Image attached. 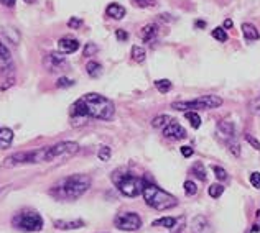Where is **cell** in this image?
<instances>
[{
    "mask_svg": "<svg viewBox=\"0 0 260 233\" xmlns=\"http://www.w3.org/2000/svg\"><path fill=\"white\" fill-rule=\"evenodd\" d=\"M58 50L59 53H63V54H73V53H76L79 50V41L76 38H61L58 41Z\"/></svg>",
    "mask_w": 260,
    "mask_h": 233,
    "instance_id": "13",
    "label": "cell"
},
{
    "mask_svg": "<svg viewBox=\"0 0 260 233\" xmlns=\"http://www.w3.org/2000/svg\"><path fill=\"white\" fill-rule=\"evenodd\" d=\"M184 116H186V120L191 123V127H193V128H200L201 127V116L196 110L184 112Z\"/></svg>",
    "mask_w": 260,
    "mask_h": 233,
    "instance_id": "25",
    "label": "cell"
},
{
    "mask_svg": "<svg viewBox=\"0 0 260 233\" xmlns=\"http://www.w3.org/2000/svg\"><path fill=\"white\" fill-rule=\"evenodd\" d=\"M142 196H143V201L148 205V207H152L158 212H165V210H170L178 205V201L176 197L168 194L167 190L160 189L158 186H155V184H148L145 182V186H143V190H142Z\"/></svg>",
    "mask_w": 260,
    "mask_h": 233,
    "instance_id": "3",
    "label": "cell"
},
{
    "mask_svg": "<svg viewBox=\"0 0 260 233\" xmlns=\"http://www.w3.org/2000/svg\"><path fill=\"white\" fill-rule=\"evenodd\" d=\"M208 192L213 199H219L224 194V186H222V184H219V182H214V184H211V186H209Z\"/></svg>",
    "mask_w": 260,
    "mask_h": 233,
    "instance_id": "28",
    "label": "cell"
},
{
    "mask_svg": "<svg viewBox=\"0 0 260 233\" xmlns=\"http://www.w3.org/2000/svg\"><path fill=\"white\" fill-rule=\"evenodd\" d=\"M114 225L115 228H119L122 231H135L142 227V218L135 212H122V214L115 215Z\"/></svg>",
    "mask_w": 260,
    "mask_h": 233,
    "instance_id": "9",
    "label": "cell"
},
{
    "mask_svg": "<svg viewBox=\"0 0 260 233\" xmlns=\"http://www.w3.org/2000/svg\"><path fill=\"white\" fill-rule=\"evenodd\" d=\"M245 140H247V143H249V145L252 146V148H254V149H258V151H260V141L255 138V136H252V135H245Z\"/></svg>",
    "mask_w": 260,
    "mask_h": 233,
    "instance_id": "37",
    "label": "cell"
},
{
    "mask_svg": "<svg viewBox=\"0 0 260 233\" xmlns=\"http://www.w3.org/2000/svg\"><path fill=\"white\" fill-rule=\"evenodd\" d=\"M191 173H193L200 181H206V177H208L206 168H204V164L201 161H198V163L193 164V168H191Z\"/></svg>",
    "mask_w": 260,
    "mask_h": 233,
    "instance_id": "22",
    "label": "cell"
},
{
    "mask_svg": "<svg viewBox=\"0 0 260 233\" xmlns=\"http://www.w3.org/2000/svg\"><path fill=\"white\" fill-rule=\"evenodd\" d=\"M158 25L156 23H148L140 30V38L143 43H152V41L158 36Z\"/></svg>",
    "mask_w": 260,
    "mask_h": 233,
    "instance_id": "14",
    "label": "cell"
},
{
    "mask_svg": "<svg viewBox=\"0 0 260 233\" xmlns=\"http://www.w3.org/2000/svg\"><path fill=\"white\" fill-rule=\"evenodd\" d=\"M43 66L50 72H61V71H64L66 67H68L66 54H63V53H50V54H46L45 59H43Z\"/></svg>",
    "mask_w": 260,
    "mask_h": 233,
    "instance_id": "10",
    "label": "cell"
},
{
    "mask_svg": "<svg viewBox=\"0 0 260 233\" xmlns=\"http://www.w3.org/2000/svg\"><path fill=\"white\" fill-rule=\"evenodd\" d=\"M53 225L59 230H78L81 227H84V220H54Z\"/></svg>",
    "mask_w": 260,
    "mask_h": 233,
    "instance_id": "16",
    "label": "cell"
},
{
    "mask_svg": "<svg viewBox=\"0 0 260 233\" xmlns=\"http://www.w3.org/2000/svg\"><path fill=\"white\" fill-rule=\"evenodd\" d=\"M211 35H213V38L217 40L219 43H225V41L229 40L228 33H225V30L222 28V26H216V28L213 30V33H211Z\"/></svg>",
    "mask_w": 260,
    "mask_h": 233,
    "instance_id": "29",
    "label": "cell"
},
{
    "mask_svg": "<svg viewBox=\"0 0 260 233\" xmlns=\"http://www.w3.org/2000/svg\"><path fill=\"white\" fill-rule=\"evenodd\" d=\"M13 143V132L10 128H0V149L10 148Z\"/></svg>",
    "mask_w": 260,
    "mask_h": 233,
    "instance_id": "20",
    "label": "cell"
},
{
    "mask_svg": "<svg viewBox=\"0 0 260 233\" xmlns=\"http://www.w3.org/2000/svg\"><path fill=\"white\" fill-rule=\"evenodd\" d=\"M79 151V145L76 141H59L53 146L45 148V163H58L70 160Z\"/></svg>",
    "mask_w": 260,
    "mask_h": 233,
    "instance_id": "7",
    "label": "cell"
},
{
    "mask_svg": "<svg viewBox=\"0 0 260 233\" xmlns=\"http://www.w3.org/2000/svg\"><path fill=\"white\" fill-rule=\"evenodd\" d=\"M228 148H229V151H231L232 154H234L236 158L241 156V145H239V143H237L234 138L228 141Z\"/></svg>",
    "mask_w": 260,
    "mask_h": 233,
    "instance_id": "33",
    "label": "cell"
},
{
    "mask_svg": "<svg viewBox=\"0 0 260 233\" xmlns=\"http://www.w3.org/2000/svg\"><path fill=\"white\" fill-rule=\"evenodd\" d=\"M252 112L255 115H260V102H254V104H252Z\"/></svg>",
    "mask_w": 260,
    "mask_h": 233,
    "instance_id": "42",
    "label": "cell"
},
{
    "mask_svg": "<svg viewBox=\"0 0 260 233\" xmlns=\"http://www.w3.org/2000/svg\"><path fill=\"white\" fill-rule=\"evenodd\" d=\"M213 171H214V176H216V179H217V181H225V179H229L228 171H225L222 166H213Z\"/></svg>",
    "mask_w": 260,
    "mask_h": 233,
    "instance_id": "32",
    "label": "cell"
},
{
    "mask_svg": "<svg viewBox=\"0 0 260 233\" xmlns=\"http://www.w3.org/2000/svg\"><path fill=\"white\" fill-rule=\"evenodd\" d=\"M74 84V82L71 79H68V77H61L58 82H56V86L58 87H71Z\"/></svg>",
    "mask_w": 260,
    "mask_h": 233,
    "instance_id": "39",
    "label": "cell"
},
{
    "mask_svg": "<svg viewBox=\"0 0 260 233\" xmlns=\"http://www.w3.org/2000/svg\"><path fill=\"white\" fill-rule=\"evenodd\" d=\"M163 132V136L168 140H173V141H178V140H184L186 138V130H184L180 123L176 120H172L168 123V125L161 130Z\"/></svg>",
    "mask_w": 260,
    "mask_h": 233,
    "instance_id": "11",
    "label": "cell"
},
{
    "mask_svg": "<svg viewBox=\"0 0 260 233\" xmlns=\"http://www.w3.org/2000/svg\"><path fill=\"white\" fill-rule=\"evenodd\" d=\"M111 177H112V182L115 184V187H117L120 190V194H124L125 197L140 196L143 186H145V181H143L142 177L128 173L125 169H115Z\"/></svg>",
    "mask_w": 260,
    "mask_h": 233,
    "instance_id": "4",
    "label": "cell"
},
{
    "mask_svg": "<svg viewBox=\"0 0 260 233\" xmlns=\"http://www.w3.org/2000/svg\"><path fill=\"white\" fill-rule=\"evenodd\" d=\"M191 230L193 233H213V227L209 225V222L206 220V217H196L193 220V225H191Z\"/></svg>",
    "mask_w": 260,
    "mask_h": 233,
    "instance_id": "15",
    "label": "cell"
},
{
    "mask_svg": "<svg viewBox=\"0 0 260 233\" xmlns=\"http://www.w3.org/2000/svg\"><path fill=\"white\" fill-rule=\"evenodd\" d=\"M194 26L196 28H204V26H206V22H203V20H196Z\"/></svg>",
    "mask_w": 260,
    "mask_h": 233,
    "instance_id": "45",
    "label": "cell"
},
{
    "mask_svg": "<svg viewBox=\"0 0 260 233\" xmlns=\"http://www.w3.org/2000/svg\"><path fill=\"white\" fill-rule=\"evenodd\" d=\"M45 163V148L30 149V151H18L5 158L4 168H17L26 164H40Z\"/></svg>",
    "mask_w": 260,
    "mask_h": 233,
    "instance_id": "8",
    "label": "cell"
},
{
    "mask_svg": "<svg viewBox=\"0 0 260 233\" xmlns=\"http://www.w3.org/2000/svg\"><path fill=\"white\" fill-rule=\"evenodd\" d=\"M147 58V51H145V48H142V46H134L132 48V59L137 61V63H143Z\"/></svg>",
    "mask_w": 260,
    "mask_h": 233,
    "instance_id": "26",
    "label": "cell"
},
{
    "mask_svg": "<svg viewBox=\"0 0 260 233\" xmlns=\"http://www.w3.org/2000/svg\"><path fill=\"white\" fill-rule=\"evenodd\" d=\"M176 225V218L173 217H161L152 223V227H163V228H173Z\"/></svg>",
    "mask_w": 260,
    "mask_h": 233,
    "instance_id": "23",
    "label": "cell"
},
{
    "mask_svg": "<svg viewBox=\"0 0 260 233\" xmlns=\"http://www.w3.org/2000/svg\"><path fill=\"white\" fill-rule=\"evenodd\" d=\"M222 105V99L219 95L209 94V95H201L194 100H180L173 102L172 108L180 112H189V110H211V108H217Z\"/></svg>",
    "mask_w": 260,
    "mask_h": 233,
    "instance_id": "6",
    "label": "cell"
},
{
    "mask_svg": "<svg viewBox=\"0 0 260 233\" xmlns=\"http://www.w3.org/2000/svg\"><path fill=\"white\" fill-rule=\"evenodd\" d=\"M252 231H260V227H258V225H254V228H252Z\"/></svg>",
    "mask_w": 260,
    "mask_h": 233,
    "instance_id": "46",
    "label": "cell"
},
{
    "mask_svg": "<svg viewBox=\"0 0 260 233\" xmlns=\"http://www.w3.org/2000/svg\"><path fill=\"white\" fill-rule=\"evenodd\" d=\"M12 225H13V228H17L20 231L37 233V231H42L43 225H45V220H43V217L40 215L37 210L25 209V210L17 212V214L13 215Z\"/></svg>",
    "mask_w": 260,
    "mask_h": 233,
    "instance_id": "5",
    "label": "cell"
},
{
    "mask_svg": "<svg viewBox=\"0 0 260 233\" xmlns=\"http://www.w3.org/2000/svg\"><path fill=\"white\" fill-rule=\"evenodd\" d=\"M111 156H112V149L109 148V146H101L99 148L98 158H99L101 161H109V160H111Z\"/></svg>",
    "mask_w": 260,
    "mask_h": 233,
    "instance_id": "31",
    "label": "cell"
},
{
    "mask_svg": "<svg viewBox=\"0 0 260 233\" xmlns=\"http://www.w3.org/2000/svg\"><path fill=\"white\" fill-rule=\"evenodd\" d=\"M5 7H15V4H17V0H0Z\"/></svg>",
    "mask_w": 260,
    "mask_h": 233,
    "instance_id": "43",
    "label": "cell"
},
{
    "mask_svg": "<svg viewBox=\"0 0 260 233\" xmlns=\"http://www.w3.org/2000/svg\"><path fill=\"white\" fill-rule=\"evenodd\" d=\"M173 119L170 115H158V116H155L153 122H152V127L156 128V130H163L170 122H172Z\"/></svg>",
    "mask_w": 260,
    "mask_h": 233,
    "instance_id": "24",
    "label": "cell"
},
{
    "mask_svg": "<svg viewBox=\"0 0 260 233\" xmlns=\"http://www.w3.org/2000/svg\"><path fill=\"white\" fill-rule=\"evenodd\" d=\"M115 38H117L119 41H127L128 33L125 30H115Z\"/></svg>",
    "mask_w": 260,
    "mask_h": 233,
    "instance_id": "40",
    "label": "cell"
},
{
    "mask_svg": "<svg viewBox=\"0 0 260 233\" xmlns=\"http://www.w3.org/2000/svg\"><path fill=\"white\" fill-rule=\"evenodd\" d=\"M250 184L255 189H260V173H257V171H255V173L250 174Z\"/></svg>",
    "mask_w": 260,
    "mask_h": 233,
    "instance_id": "38",
    "label": "cell"
},
{
    "mask_svg": "<svg viewBox=\"0 0 260 233\" xmlns=\"http://www.w3.org/2000/svg\"><path fill=\"white\" fill-rule=\"evenodd\" d=\"M242 35L245 40L255 41L260 38V31L257 30V26L254 23H242Z\"/></svg>",
    "mask_w": 260,
    "mask_h": 233,
    "instance_id": "18",
    "label": "cell"
},
{
    "mask_svg": "<svg viewBox=\"0 0 260 233\" xmlns=\"http://www.w3.org/2000/svg\"><path fill=\"white\" fill-rule=\"evenodd\" d=\"M0 71L4 72H12L13 71V59H12V54L9 51L2 41H0Z\"/></svg>",
    "mask_w": 260,
    "mask_h": 233,
    "instance_id": "12",
    "label": "cell"
},
{
    "mask_svg": "<svg viewBox=\"0 0 260 233\" xmlns=\"http://www.w3.org/2000/svg\"><path fill=\"white\" fill-rule=\"evenodd\" d=\"M99 51V48L95 46L94 43H86V46H84V50H83V54L86 58H89V56H94L95 53Z\"/></svg>",
    "mask_w": 260,
    "mask_h": 233,
    "instance_id": "34",
    "label": "cell"
},
{
    "mask_svg": "<svg viewBox=\"0 0 260 233\" xmlns=\"http://www.w3.org/2000/svg\"><path fill=\"white\" fill-rule=\"evenodd\" d=\"M183 187H184V194H186L188 197H193V196L198 194V186H196V182H193V181H184Z\"/></svg>",
    "mask_w": 260,
    "mask_h": 233,
    "instance_id": "30",
    "label": "cell"
},
{
    "mask_svg": "<svg viewBox=\"0 0 260 233\" xmlns=\"http://www.w3.org/2000/svg\"><path fill=\"white\" fill-rule=\"evenodd\" d=\"M25 2H26V4H35L37 0H25Z\"/></svg>",
    "mask_w": 260,
    "mask_h": 233,
    "instance_id": "47",
    "label": "cell"
},
{
    "mask_svg": "<svg viewBox=\"0 0 260 233\" xmlns=\"http://www.w3.org/2000/svg\"><path fill=\"white\" fill-rule=\"evenodd\" d=\"M91 187V177L87 174H71L53 186L50 194L58 201H78Z\"/></svg>",
    "mask_w": 260,
    "mask_h": 233,
    "instance_id": "2",
    "label": "cell"
},
{
    "mask_svg": "<svg viewBox=\"0 0 260 233\" xmlns=\"http://www.w3.org/2000/svg\"><path fill=\"white\" fill-rule=\"evenodd\" d=\"M68 26H70V28H73V30L81 28V26H83V20L78 18V17H71L70 22H68Z\"/></svg>",
    "mask_w": 260,
    "mask_h": 233,
    "instance_id": "36",
    "label": "cell"
},
{
    "mask_svg": "<svg viewBox=\"0 0 260 233\" xmlns=\"http://www.w3.org/2000/svg\"><path fill=\"white\" fill-rule=\"evenodd\" d=\"M86 71L89 74V77L98 79L102 74V64L98 63V61H89V63L86 64Z\"/></svg>",
    "mask_w": 260,
    "mask_h": 233,
    "instance_id": "21",
    "label": "cell"
},
{
    "mask_svg": "<svg viewBox=\"0 0 260 233\" xmlns=\"http://www.w3.org/2000/svg\"><path fill=\"white\" fill-rule=\"evenodd\" d=\"M114 113H115V107L112 104V100H109L104 95L95 92L84 94L70 108V115L74 127H78L79 120L81 125H84L87 119L109 122L114 119Z\"/></svg>",
    "mask_w": 260,
    "mask_h": 233,
    "instance_id": "1",
    "label": "cell"
},
{
    "mask_svg": "<svg viewBox=\"0 0 260 233\" xmlns=\"http://www.w3.org/2000/svg\"><path fill=\"white\" fill-rule=\"evenodd\" d=\"M217 132L221 133L222 136H225V138H234V135H236V125L232 122L222 120V122H219Z\"/></svg>",
    "mask_w": 260,
    "mask_h": 233,
    "instance_id": "17",
    "label": "cell"
},
{
    "mask_svg": "<svg viewBox=\"0 0 260 233\" xmlns=\"http://www.w3.org/2000/svg\"><path fill=\"white\" fill-rule=\"evenodd\" d=\"M172 81H168V79H158V81H155V87L158 89V92L161 94H167L172 91Z\"/></svg>",
    "mask_w": 260,
    "mask_h": 233,
    "instance_id": "27",
    "label": "cell"
},
{
    "mask_svg": "<svg viewBox=\"0 0 260 233\" xmlns=\"http://www.w3.org/2000/svg\"><path fill=\"white\" fill-rule=\"evenodd\" d=\"M106 13H107V17H111V18H114V20H122L125 17V9L122 5H119V4H111L106 9Z\"/></svg>",
    "mask_w": 260,
    "mask_h": 233,
    "instance_id": "19",
    "label": "cell"
},
{
    "mask_svg": "<svg viewBox=\"0 0 260 233\" xmlns=\"http://www.w3.org/2000/svg\"><path fill=\"white\" fill-rule=\"evenodd\" d=\"M132 2L140 9H150V7L156 5V0H132Z\"/></svg>",
    "mask_w": 260,
    "mask_h": 233,
    "instance_id": "35",
    "label": "cell"
},
{
    "mask_svg": "<svg viewBox=\"0 0 260 233\" xmlns=\"http://www.w3.org/2000/svg\"><path fill=\"white\" fill-rule=\"evenodd\" d=\"M180 149H181V154H183L184 158L193 156V148H191V146H181Z\"/></svg>",
    "mask_w": 260,
    "mask_h": 233,
    "instance_id": "41",
    "label": "cell"
},
{
    "mask_svg": "<svg viewBox=\"0 0 260 233\" xmlns=\"http://www.w3.org/2000/svg\"><path fill=\"white\" fill-rule=\"evenodd\" d=\"M232 26H234V22H232L231 18H225L224 20V28H232Z\"/></svg>",
    "mask_w": 260,
    "mask_h": 233,
    "instance_id": "44",
    "label": "cell"
}]
</instances>
